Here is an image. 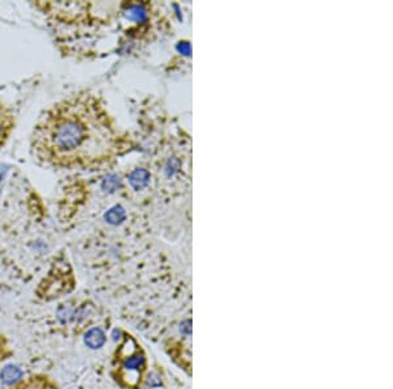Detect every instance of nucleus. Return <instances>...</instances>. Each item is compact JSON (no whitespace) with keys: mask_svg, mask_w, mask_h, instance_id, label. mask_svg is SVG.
I'll return each instance as SVG.
<instances>
[{"mask_svg":"<svg viewBox=\"0 0 393 389\" xmlns=\"http://www.w3.org/2000/svg\"><path fill=\"white\" fill-rule=\"evenodd\" d=\"M148 182V172L144 169H136L135 172L131 173L130 184L135 189H142Z\"/></svg>","mask_w":393,"mask_h":389,"instance_id":"423d86ee","label":"nucleus"},{"mask_svg":"<svg viewBox=\"0 0 393 389\" xmlns=\"http://www.w3.org/2000/svg\"><path fill=\"white\" fill-rule=\"evenodd\" d=\"M83 341H84V345L87 347L90 348V350H98V348H101L104 345L107 344V334L104 333L101 328L94 326V328H90L89 330H87L84 333Z\"/></svg>","mask_w":393,"mask_h":389,"instance_id":"20e7f679","label":"nucleus"},{"mask_svg":"<svg viewBox=\"0 0 393 389\" xmlns=\"http://www.w3.org/2000/svg\"><path fill=\"white\" fill-rule=\"evenodd\" d=\"M22 377H24V372L17 365L8 363L0 368V381L1 384L7 387H16L17 384H20Z\"/></svg>","mask_w":393,"mask_h":389,"instance_id":"7ed1b4c3","label":"nucleus"},{"mask_svg":"<svg viewBox=\"0 0 393 389\" xmlns=\"http://www.w3.org/2000/svg\"><path fill=\"white\" fill-rule=\"evenodd\" d=\"M103 143V129L96 109L83 97L54 105L33 132V151L45 163L62 167L89 161Z\"/></svg>","mask_w":393,"mask_h":389,"instance_id":"f257e3e1","label":"nucleus"},{"mask_svg":"<svg viewBox=\"0 0 393 389\" xmlns=\"http://www.w3.org/2000/svg\"><path fill=\"white\" fill-rule=\"evenodd\" d=\"M13 127V117L11 111L0 103V146H3L4 142L8 139L9 132Z\"/></svg>","mask_w":393,"mask_h":389,"instance_id":"39448f33","label":"nucleus"},{"mask_svg":"<svg viewBox=\"0 0 393 389\" xmlns=\"http://www.w3.org/2000/svg\"><path fill=\"white\" fill-rule=\"evenodd\" d=\"M123 217H125V213H123L122 209H118V207L110 210V211L107 214L108 220L110 221V223H114V224L119 223Z\"/></svg>","mask_w":393,"mask_h":389,"instance_id":"0eeeda50","label":"nucleus"},{"mask_svg":"<svg viewBox=\"0 0 393 389\" xmlns=\"http://www.w3.org/2000/svg\"><path fill=\"white\" fill-rule=\"evenodd\" d=\"M0 354H1V351H0Z\"/></svg>","mask_w":393,"mask_h":389,"instance_id":"1a4fd4ad","label":"nucleus"},{"mask_svg":"<svg viewBox=\"0 0 393 389\" xmlns=\"http://www.w3.org/2000/svg\"><path fill=\"white\" fill-rule=\"evenodd\" d=\"M17 389H53L50 388L49 385L45 384V383H42V381H30V383H28V384L25 385H20Z\"/></svg>","mask_w":393,"mask_h":389,"instance_id":"6e6552de","label":"nucleus"},{"mask_svg":"<svg viewBox=\"0 0 393 389\" xmlns=\"http://www.w3.org/2000/svg\"><path fill=\"white\" fill-rule=\"evenodd\" d=\"M146 365V358L143 354L134 352L129 356H125L122 363V379L127 384L134 387L139 381L140 372Z\"/></svg>","mask_w":393,"mask_h":389,"instance_id":"f03ea898","label":"nucleus"}]
</instances>
